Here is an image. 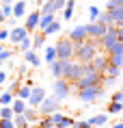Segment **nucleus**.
<instances>
[{"label": "nucleus", "mask_w": 123, "mask_h": 128, "mask_svg": "<svg viewBox=\"0 0 123 128\" xmlns=\"http://www.w3.org/2000/svg\"><path fill=\"white\" fill-rule=\"evenodd\" d=\"M97 52H99V44H97V39H84V41H80V44H76V46H74V61L89 63Z\"/></svg>", "instance_id": "f257e3e1"}, {"label": "nucleus", "mask_w": 123, "mask_h": 128, "mask_svg": "<svg viewBox=\"0 0 123 128\" xmlns=\"http://www.w3.org/2000/svg\"><path fill=\"white\" fill-rule=\"evenodd\" d=\"M78 94V100L84 102V104H93L104 96V85H97V87H84V89H76Z\"/></svg>", "instance_id": "f03ea898"}, {"label": "nucleus", "mask_w": 123, "mask_h": 128, "mask_svg": "<svg viewBox=\"0 0 123 128\" xmlns=\"http://www.w3.org/2000/svg\"><path fill=\"white\" fill-rule=\"evenodd\" d=\"M54 46H56V59H61V61L74 59V46H76V44L69 39V37H63V39H58Z\"/></svg>", "instance_id": "7ed1b4c3"}, {"label": "nucleus", "mask_w": 123, "mask_h": 128, "mask_svg": "<svg viewBox=\"0 0 123 128\" xmlns=\"http://www.w3.org/2000/svg\"><path fill=\"white\" fill-rule=\"evenodd\" d=\"M52 96L58 98L61 102L67 100L71 96V82L65 80V78H54V82H52Z\"/></svg>", "instance_id": "20e7f679"}, {"label": "nucleus", "mask_w": 123, "mask_h": 128, "mask_svg": "<svg viewBox=\"0 0 123 128\" xmlns=\"http://www.w3.org/2000/svg\"><path fill=\"white\" fill-rule=\"evenodd\" d=\"M104 82V74L102 72H89V74H84L80 80L74 82L76 89H84V87H97V85H102Z\"/></svg>", "instance_id": "39448f33"}, {"label": "nucleus", "mask_w": 123, "mask_h": 128, "mask_svg": "<svg viewBox=\"0 0 123 128\" xmlns=\"http://www.w3.org/2000/svg\"><path fill=\"white\" fill-rule=\"evenodd\" d=\"M117 30H119V26H115V24H110V26H106V33L97 39V44H99V48H104V52L108 50V48H112L117 44Z\"/></svg>", "instance_id": "423d86ee"}, {"label": "nucleus", "mask_w": 123, "mask_h": 128, "mask_svg": "<svg viewBox=\"0 0 123 128\" xmlns=\"http://www.w3.org/2000/svg\"><path fill=\"white\" fill-rule=\"evenodd\" d=\"M58 108H61V100L54 98V96H45L43 102L37 106V111H39V115H52L54 111H58Z\"/></svg>", "instance_id": "0eeeda50"}, {"label": "nucleus", "mask_w": 123, "mask_h": 128, "mask_svg": "<svg viewBox=\"0 0 123 128\" xmlns=\"http://www.w3.org/2000/svg\"><path fill=\"white\" fill-rule=\"evenodd\" d=\"M45 89L43 87H39V85H35L33 89H30V96H28V100H26V104L28 106H39L41 102H43V98H45Z\"/></svg>", "instance_id": "6e6552de"}, {"label": "nucleus", "mask_w": 123, "mask_h": 128, "mask_svg": "<svg viewBox=\"0 0 123 128\" xmlns=\"http://www.w3.org/2000/svg\"><path fill=\"white\" fill-rule=\"evenodd\" d=\"M39 18H41V11H39V9H35L33 13H26V20H24V28H26L30 35H33L35 30H37V26H39Z\"/></svg>", "instance_id": "1a4fd4ad"}, {"label": "nucleus", "mask_w": 123, "mask_h": 128, "mask_svg": "<svg viewBox=\"0 0 123 128\" xmlns=\"http://www.w3.org/2000/svg\"><path fill=\"white\" fill-rule=\"evenodd\" d=\"M52 120H54V128H71L74 126V117H69V115L61 113V111H54Z\"/></svg>", "instance_id": "9d476101"}, {"label": "nucleus", "mask_w": 123, "mask_h": 128, "mask_svg": "<svg viewBox=\"0 0 123 128\" xmlns=\"http://www.w3.org/2000/svg\"><path fill=\"white\" fill-rule=\"evenodd\" d=\"M69 39L74 41V44H80V41H84V39H89V33H86V24H80V26H76V28H71L69 30V35H67Z\"/></svg>", "instance_id": "9b49d317"}, {"label": "nucleus", "mask_w": 123, "mask_h": 128, "mask_svg": "<svg viewBox=\"0 0 123 128\" xmlns=\"http://www.w3.org/2000/svg\"><path fill=\"white\" fill-rule=\"evenodd\" d=\"M91 65L95 68V72H106V68H108V54L106 52H97L93 59H91Z\"/></svg>", "instance_id": "f8f14e48"}, {"label": "nucleus", "mask_w": 123, "mask_h": 128, "mask_svg": "<svg viewBox=\"0 0 123 128\" xmlns=\"http://www.w3.org/2000/svg\"><path fill=\"white\" fill-rule=\"evenodd\" d=\"M86 33H89V39H99L106 33V26L99 24V22H89L86 24Z\"/></svg>", "instance_id": "ddd939ff"}, {"label": "nucleus", "mask_w": 123, "mask_h": 128, "mask_svg": "<svg viewBox=\"0 0 123 128\" xmlns=\"http://www.w3.org/2000/svg\"><path fill=\"white\" fill-rule=\"evenodd\" d=\"M26 35H30V33H28V30H26L24 26H15V28H9V41H11L13 46H17V44H20V41L24 39Z\"/></svg>", "instance_id": "4468645a"}, {"label": "nucleus", "mask_w": 123, "mask_h": 128, "mask_svg": "<svg viewBox=\"0 0 123 128\" xmlns=\"http://www.w3.org/2000/svg\"><path fill=\"white\" fill-rule=\"evenodd\" d=\"M24 61H26L30 68H39V65H41V56L37 54V50H33V48L24 52Z\"/></svg>", "instance_id": "2eb2a0df"}, {"label": "nucleus", "mask_w": 123, "mask_h": 128, "mask_svg": "<svg viewBox=\"0 0 123 128\" xmlns=\"http://www.w3.org/2000/svg\"><path fill=\"white\" fill-rule=\"evenodd\" d=\"M45 35L41 33V30H35L33 33V50H43L45 48Z\"/></svg>", "instance_id": "dca6fc26"}, {"label": "nucleus", "mask_w": 123, "mask_h": 128, "mask_svg": "<svg viewBox=\"0 0 123 128\" xmlns=\"http://www.w3.org/2000/svg\"><path fill=\"white\" fill-rule=\"evenodd\" d=\"M110 13V20L115 26H123V7H115V9H108Z\"/></svg>", "instance_id": "f3484780"}, {"label": "nucleus", "mask_w": 123, "mask_h": 128, "mask_svg": "<svg viewBox=\"0 0 123 128\" xmlns=\"http://www.w3.org/2000/svg\"><path fill=\"white\" fill-rule=\"evenodd\" d=\"M13 18H17V20L26 18V0H17V2H13Z\"/></svg>", "instance_id": "a211bd4d"}, {"label": "nucleus", "mask_w": 123, "mask_h": 128, "mask_svg": "<svg viewBox=\"0 0 123 128\" xmlns=\"http://www.w3.org/2000/svg\"><path fill=\"white\" fill-rule=\"evenodd\" d=\"M50 74L54 78H63V61L61 59H54L50 63Z\"/></svg>", "instance_id": "6ab92c4d"}, {"label": "nucleus", "mask_w": 123, "mask_h": 128, "mask_svg": "<svg viewBox=\"0 0 123 128\" xmlns=\"http://www.w3.org/2000/svg\"><path fill=\"white\" fill-rule=\"evenodd\" d=\"M24 117H26L30 124H35V122H39V111H37V106H28L26 104V108H24Z\"/></svg>", "instance_id": "aec40b11"}, {"label": "nucleus", "mask_w": 123, "mask_h": 128, "mask_svg": "<svg viewBox=\"0 0 123 128\" xmlns=\"http://www.w3.org/2000/svg\"><path fill=\"white\" fill-rule=\"evenodd\" d=\"M89 126H97V128H102L104 124H108V117H106V115L104 113H99V115H93V117H89Z\"/></svg>", "instance_id": "412c9836"}, {"label": "nucleus", "mask_w": 123, "mask_h": 128, "mask_svg": "<svg viewBox=\"0 0 123 128\" xmlns=\"http://www.w3.org/2000/svg\"><path fill=\"white\" fill-rule=\"evenodd\" d=\"M61 28H63V26H61V22H58V20H54V22H50V24H48L45 28H43L41 33L45 35V37H50V35H56L58 30H61Z\"/></svg>", "instance_id": "4be33fe9"}, {"label": "nucleus", "mask_w": 123, "mask_h": 128, "mask_svg": "<svg viewBox=\"0 0 123 128\" xmlns=\"http://www.w3.org/2000/svg\"><path fill=\"white\" fill-rule=\"evenodd\" d=\"M74 9H76V0H67L65 2V7H63V20H71V15H74Z\"/></svg>", "instance_id": "5701e85b"}, {"label": "nucleus", "mask_w": 123, "mask_h": 128, "mask_svg": "<svg viewBox=\"0 0 123 128\" xmlns=\"http://www.w3.org/2000/svg\"><path fill=\"white\" fill-rule=\"evenodd\" d=\"M56 13H41V18H39V26H37V30H43V28L48 26L50 22H54L56 18H54Z\"/></svg>", "instance_id": "b1692460"}, {"label": "nucleus", "mask_w": 123, "mask_h": 128, "mask_svg": "<svg viewBox=\"0 0 123 128\" xmlns=\"http://www.w3.org/2000/svg\"><path fill=\"white\" fill-rule=\"evenodd\" d=\"M13 100H15V94L9 91V89H4V91L0 94V106H7V104H11Z\"/></svg>", "instance_id": "393cba45"}, {"label": "nucleus", "mask_w": 123, "mask_h": 128, "mask_svg": "<svg viewBox=\"0 0 123 128\" xmlns=\"http://www.w3.org/2000/svg\"><path fill=\"white\" fill-rule=\"evenodd\" d=\"M43 50H45V54H43V61L50 65V63L56 59V46H45Z\"/></svg>", "instance_id": "a878e982"}, {"label": "nucleus", "mask_w": 123, "mask_h": 128, "mask_svg": "<svg viewBox=\"0 0 123 128\" xmlns=\"http://www.w3.org/2000/svg\"><path fill=\"white\" fill-rule=\"evenodd\" d=\"M13 124H15V128H28V126H30V122L24 117V113L13 115Z\"/></svg>", "instance_id": "bb28decb"}, {"label": "nucleus", "mask_w": 123, "mask_h": 128, "mask_svg": "<svg viewBox=\"0 0 123 128\" xmlns=\"http://www.w3.org/2000/svg\"><path fill=\"white\" fill-rule=\"evenodd\" d=\"M11 108H13V113H24V108H26V100H20V98H15L13 102H11Z\"/></svg>", "instance_id": "cd10ccee"}, {"label": "nucleus", "mask_w": 123, "mask_h": 128, "mask_svg": "<svg viewBox=\"0 0 123 128\" xmlns=\"http://www.w3.org/2000/svg\"><path fill=\"white\" fill-rule=\"evenodd\" d=\"M108 113H110V115H119V113H123V102L110 100V104H108Z\"/></svg>", "instance_id": "c85d7f7f"}, {"label": "nucleus", "mask_w": 123, "mask_h": 128, "mask_svg": "<svg viewBox=\"0 0 123 128\" xmlns=\"http://www.w3.org/2000/svg\"><path fill=\"white\" fill-rule=\"evenodd\" d=\"M41 13H56V4H54V0H45L43 4L39 7Z\"/></svg>", "instance_id": "c756f323"}, {"label": "nucleus", "mask_w": 123, "mask_h": 128, "mask_svg": "<svg viewBox=\"0 0 123 128\" xmlns=\"http://www.w3.org/2000/svg\"><path fill=\"white\" fill-rule=\"evenodd\" d=\"M17 48H20L22 52L30 50V48H33V35H26V37H24V39H22L20 44H17Z\"/></svg>", "instance_id": "7c9ffc66"}, {"label": "nucleus", "mask_w": 123, "mask_h": 128, "mask_svg": "<svg viewBox=\"0 0 123 128\" xmlns=\"http://www.w3.org/2000/svg\"><path fill=\"white\" fill-rule=\"evenodd\" d=\"M106 54H115V56H123V41H117L112 48L106 50Z\"/></svg>", "instance_id": "2f4dec72"}, {"label": "nucleus", "mask_w": 123, "mask_h": 128, "mask_svg": "<svg viewBox=\"0 0 123 128\" xmlns=\"http://www.w3.org/2000/svg\"><path fill=\"white\" fill-rule=\"evenodd\" d=\"M13 108H11V104H7V106H0V120H13Z\"/></svg>", "instance_id": "473e14b6"}, {"label": "nucleus", "mask_w": 123, "mask_h": 128, "mask_svg": "<svg viewBox=\"0 0 123 128\" xmlns=\"http://www.w3.org/2000/svg\"><path fill=\"white\" fill-rule=\"evenodd\" d=\"M39 124H41V128H54V120H52V115H41V117H39Z\"/></svg>", "instance_id": "72a5a7b5"}, {"label": "nucleus", "mask_w": 123, "mask_h": 128, "mask_svg": "<svg viewBox=\"0 0 123 128\" xmlns=\"http://www.w3.org/2000/svg\"><path fill=\"white\" fill-rule=\"evenodd\" d=\"M121 72H123L121 68H117V65H110V63H108V68H106L104 76H117V78H119V76H121Z\"/></svg>", "instance_id": "f704fd0d"}, {"label": "nucleus", "mask_w": 123, "mask_h": 128, "mask_svg": "<svg viewBox=\"0 0 123 128\" xmlns=\"http://www.w3.org/2000/svg\"><path fill=\"white\" fill-rule=\"evenodd\" d=\"M95 22H99V24H104V26H110V24H112V20H110V13H108V11H106V13H99Z\"/></svg>", "instance_id": "c9c22d12"}, {"label": "nucleus", "mask_w": 123, "mask_h": 128, "mask_svg": "<svg viewBox=\"0 0 123 128\" xmlns=\"http://www.w3.org/2000/svg\"><path fill=\"white\" fill-rule=\"evenodd\" d=\"M108 63L110 65H117V68L123 70V56H115V54H108Z\"/></svg>", "instance_id": "e433bc0d"}, {"label": "nucleus", "mask_w": 123, "mask_h": 128, "mask_svg": "<svg viewBox=\"0 0 123 128\" xmlns=\"http://www.w3.org/2000/svg\"><path fill=\"white\" fill-rule=\"evenodd\" d=\"M11 56H13V50H7V48H4V50L0 52V63H7V61H11Z\"/></svg>", "instance_id": "4c0bfd02"}, {"label": "nucleus", "mask_w": 123, "mask_h": 128, "mask_svg": "<svg viewBox=\"0 0 123 128\" xmlns=\"http://www.w3.org/2000/svg\"><path fill=\"white\" fill-rule=\"evenodd\" d=\"M20 85H22V76H17V78H15L13 82H9V85H7V89H9V91H13V94H15Z\"/></svg>", "instance_id": "58836bf2"}, {"label": "nucleus", "mask_w": 123, "mask_h": 128, "mask_svg": "<svg viewBox=\"0 0 123 128\" xmlns=\"http://www.w3.org/2000/svg\"><path fill=\"white\" fill-rule=\"evenodd\" d=\"M2 13H4V18H11L13 15V4H7V2H2Z\"/></svg>", "instance_id": "ea45409f"}, {"label": "nucleus", "mask_w": 123, "mask_h": 128, "mask_svg": "<svg viewBox=\"0 0 123 128\" xmlns=\"http://www.w3.org/2000/svg\"><path fill=\"white\" fill-rule=\"evenodd\" d=\"M99 13H102V11H99L97 7H89V20H91V22H95Z\"/></svg>", "instance_id": "a19ab883"}, {"label": "nucleus", "mask_w": 123, "mask_h": 128, "mask_svg": "<svg viewBox=\"0 0 123 128\" xmlns=\"http://www.w3.org/2000/svg\"><path fill=\"white\" fill-rule=\"evenodd\" d=\"M71 128H89V122L86 120H74V126Z\"/></svg>", "instance_id": "79ce46f5"}, {"label": "nucleus", "mask_w": 123, "mask_h": 128, "mask_svg": "<svg viewBox=\"0 0 123 128\" xmlns=\"http://www.w3.org/2000/svg\"><path fill=\"white\" fill-rule=\"evenodd\" d=\"M115 7H123V0H108L106 11H108V9H115Z\"/></svg>", "instance_id": "37998d69"}, {"label": "nucleus", "mask_w": 123, "mask_h": 128, "mask_svg": "<svg viewBox=\"0 0 123 128\" xmlns=\"http://www.w3.org/2000/svg\"><path fill=\"white\" fill-rule=\"evenodd\" d=\"M4 24H7L9 28H15V26H17V18H13V15H11V18H7V20H4Z\"/></svg>", "instance_id": "c03bdc74"}, {"label": "nucleus", "mask_w": 123, "mask_h": 128, "mask_svg": "<svg viewBox=\"0 0 123 128\" xmlns=\"http://www.w3.org/2000/svg\"><path fill=\"white\" fill-rule=\"evenodd\" d=\"M0 128H15L13 120H0Z\"/></svg>", "instance_id": "a18cd8bd"}, {"label": "nucleus", "mask_w": 123, "mask_h": 128, "mask_svg": "<svg viewBox=\"0 0 123 128\" xmlns=\"http://www.w3.org/2000/svg\"><path fill=\"white\" fill-rule=\"evenodd\" d=\"M26 72H28V63L24 61V63H20V68H17V74H20V76H24Z\"/></svg>", "instance_id": "49530a36"}, {"label": "nucleus", "mask_w": 123, "mask_h": 128, "mask_svg": "<svg viewBox=\"0 0 123 128\" xmlns=\"http://www.w3.org/2000/svg\"><path fill=\"white\" fill-rule=\"evenodd\" d=\"M112 100H115V102H123V91H121V89L112 94Z\"/></svg>", "instance_id": "de8ad7c7"}, {"label": "nucleus", "mask_w": 123, "mask_h": 128, "mask_svg": "<svg viewBox=\"0 0 123 128\" xmlns=\"http://www.w3.org/2000/svg\"><path fill=\"white\" fill-rule=\"evenodd\" d=\"M65 2H67V0H54V4H56V13H61V11H63Z\"/></svg>", "instance_id": "09e8293b"}, {"label": "nucleus", "mask_w": 123, "mask_h": 128, "mask_svg": "<svg viewBox=\"0 0 123 128\" xmlns=\"http://www.w3.org/2000/svg\"><path fill=\"white\" fill-rule=\"evenodd\" d=\"M9 39V28H0V41H7Z\"/></svg>", "instance_id": "8fccbe9b"}, {"label": "nucleus", "mask_w": 123, "mask_h": 128, "mask_svg": "<svg viewBox=\"0 0 123 128\" xmlns=\"http://www.w3.org/2000/svg\"><path fill=\"white\" fill-rule=\"evenodd\" d=\"M4 82H7V72H4V70H0V87H2Z\"/></svg>", "instance_id": "3c124183"}, {"label": "nucleus", "mask_w": 123, "mask_h": 128, "mask_svg": "<svg viewBox=\"0 0 123 128\" xmlns=\"http://www.w3.org/2000/svg\"><path fill=\"white\" fill-rule=\"evenodd\" d=\"M117 39L123 41V26H119V30H117Z\"/></svg>", "instance_id": "603ef678"}, {"label": "nucleus", "mask_w": 123, "mask_h": 128, "mask_svg": "<svg viewBox=\"0 0 123 128\" xmlns=\"http://www.w3.org/2000/svg\"><path fill=\"white\" fill-rule=\"evenodd\" d=\"M33 2H35V7L39 9V7H41V4H43V2H45V0H33Z\"/></svg>", "instance_id": "864d4df0"}, {"label": "nucleus", "mask_w": 123, "mask_h": 128, "mask_svg": "<svg viewBox=\"0 0 123 128\" xmlns=\"http://www.w3.org/2000/svg\"><path fill=\"white\" fill-rule=\"evenodd\" d=\"M110 128H123V122H117V124H112Z\"/></svg>", "instance_id": "5fc2aeb1"}, {"label": "nucleus", "mask_w": 123, "mask_h": 128, "mask_svg": "<svg viewBox=\"0 0 123 128\" xmlns=\"http://www.w3.org/2000/svg\"><path fill=\"white\" fill-rule=\"evenodd\" d=\"M4 20H7V18H4V13H2V9H0V24H4Z\"/></svg>", "instance_id": "6e6d98bb"}, {"label": "nucleus", "mask_w": 123, "mask_h": 128, "mask_svg": "<svg viewBox=\"0 0 123 128\" xmlns=\"http://www.w3.org/2000/svg\"><path fill=\"white\" fill-rule=\"evenodd\" d=\"M28 128H41V124H39V122H35V124H30Z\"/></svg>", "instance_id": "4d7b16f0"}, {"label": "nucleus", "mask_w": 123, "mask_h": 128, "mask_svg": "<svg viewBox=\"0 0 123 128\" xmlns=\"http://www.w3.org/2000/svg\"><path fill=\"white\" fill-rule=\"evenodd\" d=\"M2 2H7V4H13L15 0H2Z\"/></svg>", "instance_id": "13d9d810"}, {"label": "nucleus", "mask_w": 123, "mask_h": 128, "mask_svg": "<svg viewBox=\"0 0 123 128\" xmlns=\"http://www.w3.org/2000/svg\"><path fill=\"white\" fill-rule=\"evenodd\" d=\"M2 50H4V46H2V41H0V52H2Z\"/></svg>", "instance_id": "bf43d9fd"}, {"label": "nucleus", "mask_w": 123, "mask_h": 128, "mask_svg": "<svg viewBox=\"0 0 123 128\" xmlns=\"http://www.w3.org/2000/svg\"><path fill=\"white\" fill-rule=\"evenodd\" d=\"M89 128H97V126H89Z\"/></svg>", "instance_id": "052dcab7"}, {"label": "nucleus", "mask_w": 123, "mask_h": 128, "mask_svg": "<svg viewBox=\"0 0 123 128\" xmlns=\"http://www.w3.org/2000/svg\"><path fill=\"white\" fill-rule=\"evenodd\" d=\"M121 91H123V87H121Z\"/></svg>", "instance_id": "680f3d73"}, {"label": "nucleus", "mask_w": 123, "mask_h": 128, "mask_svg": "<svg viewBox=\"0 0 123 128\" xmlns=\"http://www.w3.org/2000/svg\"><path fill=\"white\" fill-rule=\"evenodd\" d=\"M0 65H2V63H0Z\"/></svg>", "instance_id": "e2e57ef3"}, {"label": "nucleus", "mask_w": 123, "mask_h": 128, "mask_svg": "<svg viewBox=\"0 0 123 128\" xmlns=\"http://www.w3.org/2000/svg\"><path fill=\"white\" fill-rule=\"evenodd\" d=\"M0 2H2V0H0Z\"/></svg>", "instance_id": "0e129e2a"}]
</instances>
